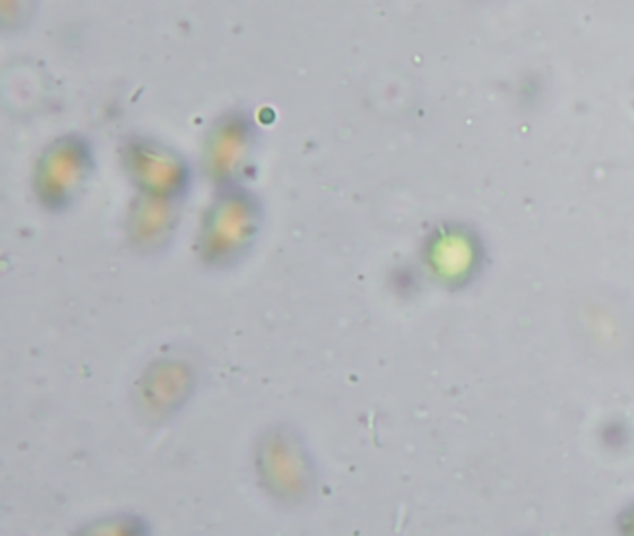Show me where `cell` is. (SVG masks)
Wrapping results in <instances>:
<instances>
[{
  "mask_svg": "<svg viewBox=\"0 0 634 536\" xmlns=\"http://www.w3.org/2000/svg\"><path fill=\"white\" fill-rule=\"evenodd\" d=\"M86 168V155L77 143H58L50 151L41 166L43 192H55L53 196H64V192L71 186H77L83 181V172Z\"/></svg>",
  "mask_w": 634,
  "mask_h": 536,
  "instance_id": "cell-1",
  "label": "cell"
}]
</instances>
